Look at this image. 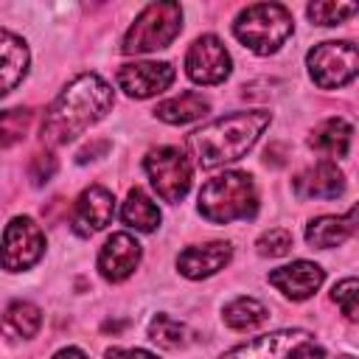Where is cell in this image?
Returning <instances> with one entry per match:
<instances>
[{"instance_id": "6da1fadb", "label": "cell", "mask_w": 359, "mask_h": 359, "mask_svg": "<svg viewBox=\"0 0 359 359\" xmlns=\"http://www.w3.org/2000/svg\"><path fill=\"white\" fill-rule=\"evenodd\" d=\"M115 93L98 73H79L53 98L42 121V140L48 146H67L112 109Z\"/></svg>"}, {"instance_id": "7a4b0ae2", "label": "cell", "mask_w": 359, "mask_h": 359, "mask_svg": "<svg viewBox=\"0 0 359 359\" xmlns=\"http://www.w3.org/2000/svg\"><path fill=\"white\" fill-rule=\"evenodd\" d=\"M272 115L266 109H247V112H230L222 118H213L210 123L199 126L185 137V149L194 157V163L205 171L219 168L224 163L241 160L264 135Z\"/></svg>"}, {"instance_id": "3957f363", "label": "cell", "mask_w": 359, "mask_h": 359, "mask_svg": "<svg viewBox=\"0 0 359 359\" xmlns=\"http://www.w3.org/2000/svg\"><path fill=\"white\" fill-rule=\"evenodd\" d=\"M199 213L213 224L247 222L258 213V191L247 171H224L199 188Z\"/></svg>"}, {"instance_id": "277c9868", "label": "cell", "mask_w": 359, "mask_h": 359, "mask_svg": "<svg viewBox=\"0 0 359 359\" xmlns=\"http://www.w3.org/2000/svg\"><path fill=\"white\" fill-rule=\"evenodd\" d=\"M292 31H294L292 11L280 3H252L241 8L238 17L233 20L236 39L258 56H269L280 50V45L292 36Z\"/></svg>"}, {"instance_id": "5b68a950", "label": "cell", "mask_w": 359, "mask_h": 359, "mask_svg": "<svg viewBox=\"0 0 359 359\" xmlns=\"http://www.w3.org/2000/svg\"><path fill=\"white\" fill-rule=\"evenodd\" d=\"M182 31V8L174 0L165 3H149L135 22L129 25V31L123 34V53H151L160 48H168Z\"/></svg>"}, {"instance_id": "8992f818", "label": "cell", "mask_w": 359, "mask_h": 359, "mask_svg": "<svg viewBox=\"0 0 359 359\" xmlns=\"http://www.w3.org/2000/svg\"><path fill=\"white\" fill-rule=\"evenodd\" d=\"M306 67H309L311 81L320 90L345 87L348 81H353L359 76V45H353L348 39L317 42L306 53Z\"/></svg>"}, {"instance_id": "52a82bcc", "label": "cell", "mask_w": 359, "mask_h": 359, "mask_svg": "<svg viewBox=\"0 0 359 359\" xmlns=\"http://www.w3.org/2000/svg\"><path fill=\"white\" fill-rule=\"evenodd\" d=\"M146 177L151 182V188L157 191V196L163 202H182L185 194L191 191V180H194V168L191 160L185 157L182 149L177 146H157L146 154L143 160Z\"/></svg>"}, {"instance_id": "ba28073f", "label": "cell", "mask_w": 359, "mask_h": 359, "mask_svg": "<svg viewBox=\"0 0 359 359\" xmlns=\"http://www.w3.org/2000/svg\"><path fill=\"white\" fill-rule=\"evenodd\" d=\"M45 252V233L31 216H14L3 230V269H31Z\"/></svg>"}, {"instance_id": "9c48e42d", "label": "cell", "mask_w": 359, "mask_h": 359, "mask_svg": "<svg viewBox=\"0 0 359 359\" xmlns=\"http://www.w3.org/2000/svg\"><path fill=\"white\" fill-rule=\"evenodd\" d=\"M233 70V59L224 48V42L213 34H202L191 42L185 53V73L196 84H222Z\"/></svg>"}, {"instance_id": "30bf717a", "label": "cell", "mask_w": 359, "mask_h": 359, "mask_svg": "<svg viewBox=\"0 0 359 359\" xmlns=\"http://www.w3.org/2000/svg\"><path fill=\"white\" fill-rule=\"evenodd\" d=\"M306 342H311L309 331L280 328V331H269V334H261L255 339H247V342L230 348L219 359H292V353Z\"/></svg>"}, {"instance_id": "8fae6325", "label": "cell", "mask_w": 359, "mask_h": 359, "mask_svg": "<svg viewBox=\"0 0 359 359\" xmlns=\"http://www.w3.org/2000/svg\"><path fill=\"white\" fill-rule=\"evenodd\" d=\"M174 67L168 62H129L118 67V87L129 98H151L174 84Z\"/></svg>"}, {"instance_id": "7c38bea8", "label": "cell", "mask_w": 359, "mask_h": 359, "mask_svg": "<svg viewBox=\"0 0 359 359\" xmlns=\"http://www.w3.org/2000/svg\"><path fill=\"white\" fill-rule=\"evenodd\" d=\"M115 216V196L112 191H107L104 185H90L79 194L76 199V208H73V216H70V224H73V233L81 236V238H90L93 233L104 230Z\"/></svg>"}, {"instance_id": "4fadbf2b", "label": "cell", "mask_w": 359, "mask_h": 359, "mask_svg": "<svg viewBox=\"0 0 359 359\" xmlns=\"http://www.w3.org/2000/svg\"><path fill=\"white\" fill-rule=\"evenodd\" d=\"M140 255H143V250H140V241L135 236H129V233H112L104 241L101 252H98V272H101L104 280L121 283V280H126L137 269Z\"/></svg>"}, {"instance_id": "5bb4252c", "label": "cell", "mask_w": 359, "mask_h": 359, "mask_svg": "<svg viewBox=\"0 0 359 359\" xmlns=\"http://www.w3.org/2000/svg\"><path fill=\"white\" fill-rule=\"evenodd\" d=\"M325 280V269L314 261H292L269 272V283L289 300H309Z\"/></svg>"}, {"instance_id": "9a60e30c", "label": "cell", "mask_w": 359, "mask_h": 359, "mask_svg": "<svg viewBox=\"0 0 359 359\" xmlns=\"http://www.w3.org/2000/svg\"><path fill=\"white\" fill-rule=\"evenodd\" d=\"M292 188L300 199H337L345 194V174L334 160H320L303 168L292 180Z\"/></svg>"}, {"instance_id": "2e32d148", "label": "cell", "mask_w": 359, "mask_h": 359, "mask_svg": "<svg viewBox=\"0 0 359 359\" xmlns=\"http://www.w3.org/2000/svg\"><path fill=\"white\" fill-rule=\"evenodd\" d=\"M230 258H233V247L227 241L194 244L177 255V269H180V275H185L191 280H202V278H210L219 269H224L230 264Z\"/></svg>"}, {"instance_id": "e0dca14e", "label": "cell", "mask_w": 359, "mask_h": 359, "mask_svg": "<svg viewBox=\"0 0 359 359\" xmlns=\"http://www.w3.org/2000/svg\"><path fill=\"white\" fill-rule=\"evenodd\" d=\"M353 233H359V202L342 216H317L306 224V241L317 250L339 247Z\"/></svg>"}, {"instance_id": "ac0fdd59", "label": "cell", "mask_w": 359, "mask_h": 359, "mask_svg": "<svg viewBox=\"0 0 359 359\" xmlns=\"http://www.w3.org/2000/svg\"><path fill=\"white\" fill-rule=\"evenodd\" d=\"M28 62H31V56H28V45L17 36V34H11L8 28H3L0 31V73H3V95H8L22 79H25V73H28Z\"/></svg>"}, {"instance_id": "d6986e66", "label": "cell", "mask_w": 359, "mask_h": 359, "mask_svg": "<svg viewBox=\"0 0 359 359\" xmlns=\"http://www.w3.org/2000/svg\"><path fill=\"white\" fill-rule=\"evenodd\" d=\"M351 137H353V129L345 118H328V121H323L311 129L309 146L314 151H320L325 160H331V157H345L348 154Z\"/></svg>"}, {"instance_id": "ffe728a7", "label": "cell", "mask_w": 359, "mask_h": 359, "mask_svg": "<svg viewBox=\"0 0 359 359\" xmlns=\"http://www.w3.org/2000/svg\"><path fill=\"white\" fill-rule=\"evenodd\" d=\"M205 112H210V101L205 95H199V93H180V95L165 98V101H160L154 107V115L160 121H165V123H174V126L191 123V121L202 118Z\"/></svg>"}, {"instance_id": "44dd1931", "label": "cell", "mask_w": 359, "mask_h": 359, "mask_svg": "<svg viewBox=\"0 0 359 359\" xmlns=\"http://www.w3.org/2000/svg\"><path fill=\"white\" fill-rule=\"evenodd\" d=\"M121 219L123 224L140 230V233H151L160 227V208L151 202V196L140 188H132L123 199V208H121Z\"/></svg>"}, {"instance_id": "7402d4cb", "label": "cell", "mask_w": 359, "mask_h": 359, "mask_svg": "<svg viewBox=\"0 0 359 359\" xmlns=\"http://www.w3.org/2000/svg\"><path fill=\"white\" fill-rule=\"evenodd\" d=\"M222 320L233 331H252L266 320V306L255 297H236L222 309Z\"/></svg>"}, {"instance_id": "603a6c76", "label": "cell", "mask_w": 359, "mask_h": 359, "mask_svg": "<svg viewBox=\"0 0 359 359\" xmlns=\"http://www.w3.org/2000/svg\"><path fill=\"white\" fill-rule=\"evenodd\" d=\"M6 334L11 337H22V339H31L39 325H42V311L34 306V303H25V300H17L6 309Z\"/></svg>"}, {"instance_id": "cb8c5ba5", "label": "cell", "mask_w": 359, "mask_h": 359, "mask_svg": "<svg viewBox=\"0 0 359 359\" xmlns=\"http://www.w3.org/2000/svg\"><path fill=\"white\" fill-rule=\"evenodd\" d=\"M146 334H149V339L157 348H165V351L182 348L188 342V328L180 320L168 317V314H154L151 323H149V328H146Z\"/></svg>"}, {"instance_id": "d4e9b609", "label": "cell", "mask_w": 359, "mask_h": 359, "mask_svg": "<svg viewBox=\"0 0 359 359\" xmlns=\"http://www.w3.org/2000/svg\"><path fill=\"white\" fill-rule=\"evenodd\" d=\"M306 14L314 25H339L348 17L359 14V3H342V0H314L306 6Z\"/></svg>"}, {"instance_id": "484cf974", "label": "cell", "mask_w": 359, "mask_h": 359, "mask_svg": "<svg viewBox=\"0 0 359 359\" xmlns=\"http://www.w3.org/2000/svg\"><path fill=\"white\" fill-rule=\"evenodd\" d=\"M331 300L339 306V311H342L348 320L359 323V278H345V280L334 283Z\"/></svg>"}, {"instance_id": "4316f807", "label": "cell", "mask_w": 359, "mask_h": 359, "mask_svg": "<svg viewBox=\"0 0 359 359\" xmlns=\"http://www.w3.org/2000/svg\"><path fill=\"white\" fill-rule=\"evenodd\" d=\"M255 250L258 255H269V258H280L292 250V233L283 230V227H272L266 230L258 241H255Z\"/></svg>"}, {"instance_id": "83f0119b", "label": "cell", "mask_w": 359, "mask_h": 359, "mask_svg": "<svg viewBox=\"0 0 359 359\" xmlns=\"http://www.w3.org/2000/svg\"><path fill=\"white\" fill-rule=\"evenodd\" d=\"M31 121V109H6L3 112V146L8 149L14 140L25 137Z\"/></svg>"}, {"instance_id": "f1b7e54d", "label": "cell", "mask_w": 359, "mask_h": 359, "mask_svg": "<svg viewBox=\"0 0 359 359\" xmlns=\"http://www.w3.org/2000/svg\"><path fill=\"white\" fill-rule=\"evenodd\" d=\"M56 168H59V163H56V157L50 151H36L31 157V163H28V177H31L34 185H42L56 174Z\"/></svg>"}, {"instance_id": "f546056e", "label": "cell", "mask_w": 359, "mask_h": 359, "mask_svg": "<svg viewBox=\"0 0 359 359\" xmlns=\"http://www.w3.org/2000/svg\"><path fill=\"white\" fill-rule=\"evenodd\" d=\"M292 359H351V356H328L320 345L306 342V345H300V348L292 353Z\"/></svg>"}, {"instance_id": "4dcf8cb0", "label": "cell", "mask_w": 359, "mask_h": 359, "mask_svg": "<svg viewBox=\"0 0 359 359\" xmlns=\"http://www.w3.org/2000/svg\"><path fill=\"white\" fill-rule=\"evenodd\" d=\"M104 359H157V356L143 348H109Z\"/></svg>"}, {"instance_id": "1f68e13d", "label": "cell", "mask_w": 359, "mask_h": 359, "mask_svg": "<svg viewBox=\"0 0 359 359\" xmlns=\"http://www.w3.org/2000/svg\"><path fill=\"white\" fill-rule=\"evenodd\" d=\"M98 149H101V151H107V149H109V143H107V140H101V143H95V146H84V149H81V151L76 154V160H79V163H87V160H95L93 154H95Z\"/></svg>"}, {"instance_id": "d6a6232c", "label": "cell", "mask_w": 359, "mask_h": 359, "mask_svg": "<svg viewBox=\"0 0 359 359\" xmlns=\"http://www.w3.org/2000/svg\"><path fill=\"white\" fill-rule=\"evenodd\" d=\"M50 359H87V353L81 348H62L59 353H53Z\"/></svg>"}]
</instances>
